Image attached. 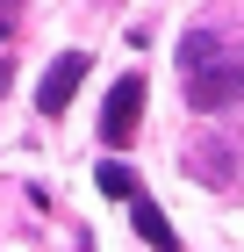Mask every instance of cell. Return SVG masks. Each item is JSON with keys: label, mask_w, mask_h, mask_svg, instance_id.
Wrapping results in <instances>:
<instances>
[{"label": "cell", "mask_w": 244, "mask_h": 252, "mask_svg": "<svg viewBox=\"0 0 244 252\" xmlns=\"http://www.w3.org/2000/svg\"><path fill=\"white\" fill-rule=\"evenodd\" d=\"M180 79H187V108L216 116L244 101V29L237 22H194L180 36Z\"/></svg>", "instance_id": "cell-1"}, {"label": "cell", "mask_w": 244, "mask_h": 252, "mask_svg": "<svg viewBox=\"0 0 244 252\" xmlns=\"http://www.w3.org/2000/svg\"><path fill=\"white\" fill-rule=\"evenodd\" d=\"M136 116H144V79H115L108 101H101V137H108L115 152L136 137Z\"/></svg>", "instance_id": "cell-3"}, {"label": "cell", "mask_w": 244, "mask_h": 252, "mask_svg": "<svg viewBox=\"0 0 244 252\" xmlns=\"http://www.w3.org/2000/svg\"><path fill=\"white\" fill-rule=\"evenodd\" d=\"M101 194H115V202H130V194H136V173H130V166H122V158H108V166H101Z\"/></svg>", "instance_id": "cell-5"}, {"label": "cell", "mask_w": 244, "mask_h": 252, "mask_svg": "<svg viewBox=\"0 0 244 252\" xmlns=\"http://www.w3.org/2000/svg\"><path fill=\"white\" fill-rule=\"evenodd\" d=\"M86 72H94V58H86V51H57V58H51V72L36 79V108H43V116H65Z\"/></svg>", "instance_id": "cell-2"}, {"label": "cell", "mask_w": 244, "mask_h": 252, "mask_svg": "<svg viewBox=\"0 0 244 252\" xmlns=\"http://www.w3.org/2000/svg\"><path fill=\"white\" fill-rule=\"evenodd\" d=\"M0 22H15V0H0Z\"/></svg>", "instance_id": "cell-6"}, {"label": "cell", "mask_w": 244, "mask_h": 252, "mask_svg": "<svg viewBox=\"0 0 244 252\" xmlns=\"http://www.w3.org/2000/svg\"><path fill=\"white\" fill-rule=\"evenodd\" d=\"M130 223H136V238H151V245H180V231L165 223V209L144 202V194H130Z\"/></svg>", "instance_id": "cell-4"}]
</instances>
